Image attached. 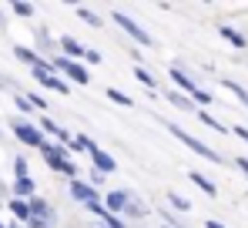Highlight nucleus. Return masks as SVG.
<instances>
[{
    "label": "nucleus",
    "instance_id": "1",
    "mask_svg": "<svg viewBox=\"0 0 248 228\" xmlns=\"http://www.w3.org/2000/svg\"><path fill=\"white\" fill-rule=\"evenodd\" d=\"M27 208H31V218H27L31 228H50L54 225V208H50L44 198H31Z\"/></svg>",
    "mask_w": 248,
    "mask_h": 228
},
{
    "label": "nucleus",
    "instance_id": "2",
    "mask_svg": "<svg viewBox=\"0 0 248 228\" xmlns=\"http://www.w3.org/2000/svg\"><path fill=\"white\" fill-rule=\"evenodd\" d=\"M41 154H44V161H47V168H54V171H64V175H74L78 171V164L67 161V154L61 151V148H54V145H47V141L41 145Z\"/></svg>",
    "mask_w": 248,
    "mask_h": 228
},
{
    "label": "nucleus",
    "instance_id": "3",
    "mask_svg": "<svg viewBox=\"0 0 248 228\" xmlns=\"http://www.w3.org/2000/svg\"><path fill=\"white\" fill-rule=\"evenodd\" d=\"M168 131H171V134H174L178 141H185V145H188L191 151H198V154H202V158H208V161H221V158H218V154L211 151V148H208L205 141H198V138H191V134H188V131H181L178 124H168Z\"/></svg>",
    "mask_w": 248,
    "mask_h": 228
},
{
    "label": "nucleus",
    "instance_id": "4",
    "mask_svg": "<svg viewBox=\"0 0 248 228\" xmlns=\"http://www.w3.org/2000/svg\"><path fill=\"white\" fill-rule=\"evenodd\" d=\"M14 131H17V138H20L24 145H31V148H41V145H44L41 128L31 124V121H14Z\"/></svg>",
    "mask_w": 248,
    "mask_h": 228
},
{
    "label": "nucleus",
    "instance_id": "5",
    "mask_svg": "<svg viewBox=\"0 0 248 228\" xmlns=\"http://www.w3.org/2000/svg\"><path fill=\"white\" fill-rule=\"evenodd\" d=\"M34 77L41 81L44 87H50V91H57V94H67V84H64L61 77L54 74V67H47V64H41V67H34Z\"/></svg>",
    "mask_w": 248,
    "mask_h": 228
},
{
    "label": "nucleus",
    "instance_id": "6",
    "mask_svg": "<svg viewBox=\"0 0 248 228\" xmlns=\"http://www.w3.org/2000/svg\"><path fill=\"white\" fill-rule=\"evenodd\" d=\"M114 24H121V31H124V34H131V37L138 40V44H151V34H148L141 24H134L131 17H124V14H114Z\"/></svg>",
    "mask_w": 248,
    "mask_h": 228
},
{
    "label": "nucleus",
    "instance_id": "7",
    "mask_svg": "<svg viewBox=\"0 0 248 228\" xmlns=\"http://www.w3.org/2000/svg\"><path fill=\"white\" fill-rule=\"evenodd\" d=\"M54 71H64V74L71 77V81H78V84H87V71H84L81 64L67 61V57H57V61H54Z\"/></svg>",
    "mask_w": 248,
    "mask_h": 228
},
{
    "label": "nucleus",
    "instance_id": "8",
    "mask_svg": "<svg viewBox=\"0 0 248 228\" xmlns=\"http://www.w3.org/2000/svg\"><path fill=\"white\" fill-rule=\"evenodd\" d=\"M71 195L84 201V205H91V201H97V191L91 188V185H84V181H71Z\"/></svg>",
    "mask_w": 248,
    "mask_h": 228
},
{
    "label": "nucleus",
    "instance_id": "9",
    "mask_svg": "<svg viewBox=\"0 0 248 228\" xmlns=\"http://www.w3.org/2000/svg\"><path fill=\"white\" fill-rule=\"evenodd\" d=\"M124 215H131V218H144V215H148V205H144L141 198H134V195L127 191V201H124Z\"/></svg>",
    "mask_w": 248,
    "mask_h": 228
},
{
    "label": "nucleus",
    "instance_id": "10",
    "mask_svg": "<svg viewBox=\"0 0 248 228\" xmlns=\"http://www.w3.org/2000/svg\"><path fill=\"white\" fill-rule=\"evenodd\" d=\"M61 47L67 50V61H71V57H84V54H87V47H84V44H78L74 37H61Z\"/></svg>",
    "mask_w": 248,
    "mask_h": 228
},
{
    "label": "nucleus",
    "instance_id": "11",
    "mask_svg": "<svg viewBox=\"0 0 248 228\" xmlns=\"http://www.w3.org/2000/svg\"><path fill=\"white\" fill-rule=\"evenodd\" d=\"M91 158H94V164H97V168H101V171H114V168H118V161H114V158H111V154L97 151V148H94V151H91Z\"/></svg>",
    "mask_w": 248,
    "mask_h": 228
},
{
    "label": "nucleus",
    "instance_id": "12",
    "mask_svg": "<svg viewBox=\"0 0 248 228\" xmlns=\"http://www.w3.org/2000/svg\"><path fill=\"white\" fill-rule=\"evenodd\" d=\"M14 191H17L20 201H24V198H34V178H17V181H14Z\"/></svg>",
    "mask_w": 248,
    "mask_h": 228
},
{
    "label": "nucleus",
    "instance_id": "13",
    "mask_svg": "<svg viewBox=\"0 0 248 228\" xmlns=\"http://www.w3.org/2000/svg\"><path fill=\"white\" fill-rule=\"evenodd\" d=\"M124 201H127V191H111L108 195V212H124Z\"/></svg>",
    "mask_w": 248,
    "mask_h": 228
},
{
    "label": "nucleus",
    "instance_id": "14",
    "mask_svg": "<svg viewBox=\"0 0 248 228\" xmlns=\"http://www.w3.org/2000/svg\"><path fill=\"white\" fill-rule=\"evenodd\" d=\"M171 77H174V84H178V87H185L188 94H195V91H198V84H195L191 77L185 74V71H171Z\"/></svg>",
    "mask_w": 248,
    "mask_h": 228
},
{
    "label": "nucleus",
    "instance_id": "15",
    "mask_svg": "<svg viewBox=\"0 0 248 228\" xmlns=\"http://www.w3.org/2000/svg\"><path fill=\"white\" fill-rule=\"evenodd\" d=\"M14 54H17V57H20L24 64H31V67H41V64H44L41 57H37L34 50H27V47H14Z\"/></svg>",
    "mask_w": 248,
    "mask_h": 228
},
{
    "label": "nucleus",
    "instance_id": "16",
    "mask_svg": "<svg viewBox=\"0 0 248 228\" xmlns=\"http://www.w3.org/2000/svg\"><path fill=\"white\" fill-rule=\"evenodd\" d=\"M191 181H195V185H198V188L205 191V195H211V198H215V195H218V188H215V185H211V181H208L205 175H202V171H191Z\"/></svg>",
    "mask_w": 248,
    "mask_h": 228
},
{
    "label": "nucleus",
    "instance_id": "17",
    "mask_svg": "<svg viewBox=\"0 0 248 228\" xmlns=\"http://www.w3.org/2000/svg\"><path fill=\"white\" fill-rule=\"evenodd\" d=\"M10 212H14V218H20V222H27V218H31V208H27V201H20V198H14V201H10Z\"/></svg>",
    "mask_w": 248,
    "mask_h": 228
},
{
    "label": "nucleus",
    "instance_id": "18",
    "mask_svg": "<svg viewBox=\"0 0 248 228\" xmlns=\"http://www.w3.org/2000/svg\"><path fill=\"white\" fill-rule=\"evenodd\" d=\"M221 84H225V87H228V91H232V94H235V98H238V101H242V104L248 108V91L242 87V84H235V81H228V77H225Z\"/></svg>",
    "mask_w": 248,
    "mask_h": 228
},
{
    "label": "nucleus",
    "instance_id": "19",
    "mask_svg": "<svg viewBox=\"0 0 248 228\" xmlns=\"http://www.w3.org/2000/svg\"><path fill=\"white\" fill-rule=\"evenodd\" d=\"M221 37H225V40H232V44H235V47H245V37H242V34H238V31H232V27H228V24H221Z\"/></svg>",
    "mask_w": 248,
    "mask_h": 228
},
{
    "label": "nucleus",
    "instance_id": "20",
    "mask_svg": "<svg viewBox=\"0 0 248 228\" xmlns=\"http://www.w3.org/2000/svg\"><path fill=\"white\" fill-rule=\"evenodd\" d=\"M71 148L74 151H94V141L87 134H81V138H71Z\"/></svg>",
    "mask_w": 248,
    "mask_h": 228
},
{
    "label": "nucleus",
    "instance_id": "21",
    "mask_svg": "<svg viewBox=\"0 0 248 228\" xmlns=\"http://www.w3.org/2000/svg\"><path fill=\"white\" fill-rule=\"evenodd\" d=\"M108 98H111L114 104H121V108H131V98H127L124 91H114V87H108Z\"/></svg>",
    "mask_w": 248,
    "mask_h": 228
},
{
    "label": "nucleus",
    "instance_id": "22",
    "mask_svg": "<svg viewBox=\"0 0 248 228\" xmlns=\"http://www.w3.org/2000/svg\"><path fill=\"white\" fill-rule=\"evenodd\" d=\"M78 14H81V20H87V24H91V27H101V17H97V14H94V10H78Z\"/></svg>",
    "mask_w": 248,
    "mask_h": 228
},
{
    "label": "nucleus",
    "instance_id": "23",
    "mask_svg": "<svg viewBox=\"0 0 248 228\" xmlns=\"http://www.w3.org/2000/svg\"><path fill=\"white\" fill-rule=\"evenodd\" d=\"M134 77H138V81H141V84H144V87H155V77L148 74V71H144V67H134Z\"/></svg>",
    "mask_w": 248,
    "mask_h": 228
},
{
    "label": "nucleus",
    "instance_id": "24",
    "mask_svg": "<svg viewBox=\"0 0 248 228\" xmlns=\"http://www.w3.org/2000/svg\"><path fill=\"white\" fill-rule=\"evenodd\" d=\"M168 101H171V104H178V108H185V111H191V101H188V98H181V94H168Z\"/></svg>",
    "mask_w": 248,
    "mask_h": 228
},
{
    "label": "nucleus",
    "instance_id": "25",
    "mask_svg": "<svg viewBox=\"0 0 248 228\" xmlns=\"http://www.w3.org/2000/svg\"><path fill=\"white\" fill-rule=\"evenodd\" d=\"M14 171H17V178H27V161L17 158V161H14Z\"/></svg>",
    "mask_w": 248,
    "mask_h": 228
},
{
    "label": "nucleus",
    "instance_id": "26",
    "mask_svg": "<svg viewBox=\"0 0 248 228\" xmlns=\"http://www.w3.org/2000/svg\"><path fill=\"white\" fill-rule=\"evenodd\" d=\"M191 98H195L198 104H211V94H208V91H202V87H198V91H195Z\"/></svg>",
    "mask_w": 248,
    "mask_h": 228
},
{
    "label": "nucleus",
    "instance_id": "27",
    "mask_svg": "<svg viewBox=\"0 0 248 228\" xmlns=\"http://www.w3.org/2000/svg\"><path fill=\"white\" fill-rule=\"evenodd\" d=\"M202 121H205L208 128H215V131H225V128L218 124V117H211V114H205V111H202Z\"/></svg>",
    "mask_w": 248,
    "mask_h": 228
},
{
    "label": "nucleus",
    "instance_id": "28",
    "mask_svg": "<svg viewBox=\"0 0 248 228\" xmlns=\"http://www.w3.org/2000/svg\"><path fill=\"white\" fill-rule=\"evenodd\" d=\"M14 10H17L20 17H31V14H34V7H27V3H14Z\"/></svg>",
    "mask_w": 248,
    "mask_h": 228
},
{
    "label": "nucleus",
    "instance_id": "29",
    "mask_svg": "<svg viewBox=\"0 0 248 228\" xmlns=\"http://www.w3.org/2000/svg\"><path fill=\"white\" fill-rule=\"evenodd\" d=\"M171 205H174V208H181V212H188V201H185V198H178V195H171Z\"/></svg>",
    "mask_w": 248,
    "mask_h": 228
},
{
    "label": "nucleus",
    "instance_id": "30",
    "mask_svg": "<svg viewBox=\"0 0 248 228\" xmlns=\"http://www.w3.org/2000/svg\"><path fill=\"white\" fill-rule=\"evenodd\" d=\"M235 134H238L242 141H248V128H235Z\"/></svg>",
    "mask_w": 248,
    "mask_h": 228
},
{
    "label": "nucleus",
    "instance_id": "31",
    "mask_svg": "<svg viewBox=\"0 0 248 228\" xmlns=\"http://www.w3.org/2000/svg\"><path fill=\"white\" fill-rule=\"evenodd\" d=\"M238 168H242V171L248 175V158H238Z\"/></svg>",
    "mask_w": 248,
    "mask_h": 228
},
{
    "label": "nucleus",
    "instance_id": "32",
    "mask_svg": "<svg viewBox=\"0 0 248 228\" xmlns=\"http://www.w3.org/2000/svg\"><path fill=\"white\" fill-rule=\"evenodd\" d=\"M208 228H225V225L221 222H208Z\"/></svg>",
    "mask_w": 248,
    "mask_h": 228
},
{
    "label": "nucleus",
    "instance_id": "33",
    "mask_svg": "<svg viewBox=\"0 0 248 228\" xmlns=\"http://www.w3.org/2000/svg\"><path fill=\"white\" fill-rule=\"evenodd\" d=\"M0 201H3V185H0Z\"/></svg>",
    "mask_w": 248,
    "mask_h": 228
},
{
    "label": "nucleus",
    "instance_id": "34",
    "mask_svg": "<svg viewBox=\"0 0 248 228\" xmlns=\"http://www.w3.org/2000/svg\"><path fill=\"white\" fill-rule=\"evenodd\" d=\"M0 228H3V225H0Z\"/></svg>",
    "mask_w": 248,
    "mask_h": 228
}]
</instances>
